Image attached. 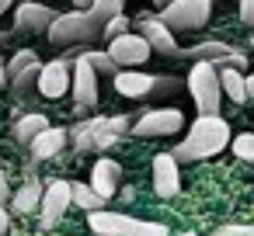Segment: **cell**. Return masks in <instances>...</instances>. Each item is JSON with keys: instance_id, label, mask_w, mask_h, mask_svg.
<instances>
[{"instance_id": "6da1fadb", "label": "cell", "mask_w": 254, "mask_h": 236, "mask_svg": "<svg viewBox=\"0 0 254 236\" xmlns=\"http://www.w3.org/2000/svg\"><path fill=\"white\" fill-rule=\"evenodd\" d=\"M230 146V125L219 115H198L195 125L188 129V136L174 146V160L178 163H191V160H209L216 153H223Z\"/></svg>"}, {"instance_id": "7a4b0ae2", "label": "cell", "mask_w": 254, "mask_h": 236, "mask_svg": "<svg viewBox=\"0 0 254 236\" xmlns=\"http://www.w3.org/2000/svg\"><path fill=\"white\" fill-rule=\"evenodd\" d=\"M115 91L129 101H167L178 97L181 80L167 73H115Z\"/></svg>"}, {"instance_id": "3957f363", "label": "cell", "mask_w": 254, "mask_h": 236, "mask_svg": "<svg viewBox=\"0 0 254 236\" xmlns=\"http://www.w3.org/2000/svg\"><path fill=\"white\" fill-rule=\"evenodd\" d=\"M101 25L91 21L87 11H73V14H56V21L49 25V42L56 49H70V46H94L101 42Z\"/></svg>"}, {"instance_id": "277c9868", "label": "cell", "mask_w": 254, "mask_h": 236, "mask_svg": "<svg viewBox=\"0 0 254 236\" xmlns=\"http://www.w3.org/2000/svg\"><path fill=\"white\" fill-rule=\"evenodd\" d=\"M87 219H91V229L105 233V236H167V226H160V222H143V219L108 212V208L87 212Z\"/></svg>"}, {"instance_id": "5b68a950", "label": "cell", "mask_w": 254, "mask_h": 236, "mask_svg": "<svg viewBox=\"0 0 254 236\" xmlns=\"http://www.w3.org/2000/svg\"><path fill=\"white\" fill-rule=\"evenodd\" d=\"M185 87H188V94L195 97L198 115H219V97H223V91H219V73H216L212 63H205V59L191 63Z\"/></svg>"}, {"instance_id": "8992f818", "label": "cell", "mask_w": 254, "mask_h": 236, "mask_svg": "<svg viewBox=\"0 0 254 236\" xmlns=\"http://www.w3.org/2000/svg\"><path fill=\"white\" fill-rule=\"evenodd\" d=\"M209 11H212V0H171L167 7H160L157 18L171 32H195L209 21Z\"/></svg>"}, {"instance_id": "52a82bcc", "label": "cell", "mask_w": 254, "mask_h": 236, "mask_svg": "<svg viewBox=\"0 0 254 236\" xmlns=\"http://www.w3.org/2000/svg\"><path fill=\"white\" fill-rule=\"evenodd\" d=\"M70 87H73L77 115L94 111V104H98V73H94L91 63L80 56V49H77V56L70 59Z\"/></svg>"}, {"instance_id": "ba28073f", "label": "cell", "mask_w": 254, "mask_h": 236, "mask_svg": "<svg viewBox=\"0 0 254 236\" xmlns=\"http://www.w3.org/2000/svg\"><path fill=\"white\" fill-rule=\"evenodd\" d=\"M178 56H188L191 63L205 59V63H212V66H237V70L247 66V56L237 52V49L226 46V42H198V46H191V49H178Z\"/></svg>"}, {"instance_id": "9c48e42d", "label": "cell", "mask_w": 254, "mask_h": 236, "mask_svg": "<svg viewBox=\"0 0 254 236\" xmlns=\"http://www.w3.org/2000/svg\"><path fill=\"white\" fill-rule=\"evenodd\" d=\"M185 129V115L178 108H153V111H143L132 125L136 136H174Z\"/></svg>"}, {"instance_id": "30bf717a", "label": "cell", "mask_w": 254, "mask_h": 236, "mask_svg": "<svg viewBox=\"0 0 254 236\" xmlns=\"http://www.w3.org/2000/svg\"><path fill=\"white\" fill-rule=\"evenodd\" d=\"M132 25H136V32L143 35V42L150 46V49H157V52H164V56H178V42H174V32L157 18V14H136L132 18Z\"/></svg>"}, {"instance_id": "8fae6325", "label": "cell", "mask_w": 254, "mask_h": 236, "mask_svg": "<svg viewBox=\"0 0 254 236\" xmlns=\"http://www.w3.org/2000/svg\"><path fill=\"white\" fill-rule=\"evenodd\" d=\"M70 208V181H53L42 188V201H39V222L42 229H53L63 212Z\"/></svg>"}, {"instance_id": "7c38bea8", "label": "cell", "mask_w": 254, "mask_h": 236, "mask_svg": "<svg viewBox=\"0 0 254 236\" xmlns=\"http://www.w3.org/2000/svg\"><path fill=\"white\" fill-rule=\"evenodd\" d=\"M105 52L112 56V63H115V66H139V63H146V56H150L153 49L143 42V35L126 32V35H115V39H112V46H108Z\"/></svg>"}, {"instance_id": "4fadbf2b", "label": "cell", "mask_w": 254, "mask_h": 236, "mask_svg": "<svg viewBox=\"0 0 254 236\" xmlns=\"http://www.w3.org/2000/svg\"><path fill=\"white\" fill-rule=\"evenodd\" d=\"M35 91H39L42 97H49V101L63 97V94L70 91V59H53V63H42Z\"/></svg>"}, {"instance_id": "5bb4252c", "label": "cell", "mask_w": 254, "mask_h": 236, "mask_svg": "<svg viewBox=\"0 0 254 236\" xmlns=\"http://www.w3.org/2000/svg\"><path fill=\"white\" fill-rule=\"evenodd\" d=\"M53 21H56V11L53 7L32 4V0H28V4H21L18 14H14V32L18 35H46Z\"/></svg>"}, {"instance_id": "9a60e30c", "label": "cell", "mask_w": 254, "mask_h": 236, "mask_svg": "<svg viewBox=\"0 0 254 236\" xmlns=\"http://www.w3.org/2000/svg\"><path fill=\"white\" fill-rule=\"evenodd\" d=\"M153 191L160 198H174L181 191V174H178V160L171 153H157L153 156Z\"/></svg>"}, {"instance_id": "2e32d148", "label": "cell", "mask_w": 254, "mask_h": 236, "mask_svg": "<svg viewBox=\"0 0 254 236\" xmlns=\"http://www.w3.org/2000/svg\"><path fill=\"white\" fill-rule=\"evenodd\" d=\"M119 181H122V167H119V160L101 156V160L94 163V170H91V191L101 194V198L108 201V198L119 191Z\"/></svg>"}, {"instance_id": "e0dca14e", "label": "cell", "mask_w": 254, "mask_h": 236, "mask_svg": "<svg viewBox=\"0 0 254 236\" xmlns=\"http://www.w3.org/2000/svg\"><path fill=\"white\" fill-rule=\"evenodd\" d=\"M66 139H70V132H63V129H53V125H46L28 146H32V156L35 160H53L63 146H66Z\"/></svg>"}, {"instance_id": "ac0fdd59", "label": "cell", "mask_w": 254, "mask_h": 236, "mask_svg": "<svg viewBox=\"0 0 254 236\" xmlns=\"http://www.w3.org/2000/svg\"><path fill=\"white\" fill-rule=\"evenodd\" d=\"M219 73V91L233 101V104H244L247 101V87H244V73L237 66H216Z\"/></svg>"}, {"instance_id": "d6986e66", "label": "cell", "mask_w": 254, "mask_h": 236, "mask_svg": "<svg viewBox=\"0 0 254 236\" xmlns=\"http://www.w3.org/2000/svg\"><path fill=\"white\" fill-rule=\"evenodd\" d=\"M39 201H42V184H39V177H28L25 188H18V194L11 198V208L21 212V215H28V212L39 208Z\"/></svg>"}, {"instance_id": "ffe728a7", "label": "cell", "mask_w": 254, "mask_h": 236, "mask_svg": "<svg viewBox=\"0 0 254 236\" xmlns=\"http://www.w3.org/2000/svg\"><path fill=\"white\" fill-rule=\"evenodd\" d=\"M46 125H49V118H46V115H39V111H32V115H25V118H18V122H14V139L28 146V142H32Z\"/></svg>"}, {"instance_id": "44dd1931", "label": "cell", "mask_w": 254, "mask_h": 236, "mask_svg": "<svg viewBox=\"0 0 254 236\" xmlns=\"http://www.w3.org/2000/svg\"><path fill=\"white\" fill-rule=\"evenodd\" d=\"M70 205H80L87 212H98L105 208V198L91 191V184H80V181H70Z\"/></svg>"}, {"instance_id": "7402d4cb", "label": "cell", "mask_w": 254, "mask_h": 236, "mask_svg": "<svg viewBox=\"0 0 254 236\" xmlns=\"http://www.w3.org/2000/svg\"><path fill=\"white\" fill-rule=\"evenodd\" d=\"M32 66H42V59L35 56V49H18V52L11 56V63L4 66V73H7V80H14L18 73H25V70H32Z\"/></svg>"}, {"instance_id": "603a6c76", "label": "cell", "mask_w": 254, "mask_h": 236, "mask_svg": "<svg viewBox=\"0 0 254 236\" xmlns=\"http://www.w3.org/2000/svg\"><path fill=\"white\" fill-rule=\"evenodd\" d=\"M122 7H126V0H94V4L87 7V14H91V21H98L105 28V21H112L115 14H122Z\"/></svg>"}, {"instance_id": "cb8c5ba5", "label": "cell", "mask_w": 254, "mask_h": 236, "mask_svg": "<svg viewBox=\"0 0 254 236\" xmlns=\"http://www.w3.org/2000/svg\"><path fill=\"white\" fill-rule=\"evenodd\" d=\"M80 56L91 63V70L94 73H101V77H115L119 73V66L112 63V56L108 52H98V49H80Z\"/></svg>"}, {"instance_id": "d4e9b609", "label": "cell", "mask_w": 254, "mask_h": 236, "mask_svg": "<svg viewBox=\"0 0 254 236\" xmlns=\"http://www.w3.org/2000/svg\"><path fill=\"white\" fill-rule=\"evenodd\" d=\"M233 153H237V160L254 163V132H240V136L233 139Z\"/></svg>"}, {"instance_id": "484cf974", "label": "cell", "mask_w": 254, "mask_h": 236, "mask_svg": "<svg viewBox=\"0 0 254 236\" xmlns=\"http://www.w3.org/2000/svg\"><path fill=\"white\" fill-rule=\"evenodd\" d=\"M129 32V18H122V14H115L112 21H105V32H101V39H115V35H126Z\"/></svg>"}, {"instance_id": "4316f807", "label": "cell", "mask_w": 254, "mask_h": 236, "mask_svg": "<svg viewBox=\"0 0 254 236\" xmlns=\"http://www.w3.org/2000/svg\"><path fill=\"white\" fill-rule=\"evenodd\" d=\"M212 236H254V226H223Z\"/></svg>"}, {"instance_id": "83f0119b", "label": "cell", "mask_w": 254, "mask_h": 236, "mask_svg": "<svg viewBox=\"0 0 254 236\" xmlns=\"http://www.w3.org/2000/svg\"><path fill=\"white\" fill-rule=\"evenodd\" d=\"M240 21L254 28V0H240Z\"/></svg>"}, {"instance_id": "f1b7e54d", "label": "cell", "mask_w": 254, "mask_h": 236, "mask_svg": "<svg viewBox=\"0 0 254 236\" xmlns=\"http://www.w3.org/2000/svg\"><path fill=\"white\" fill-rule=\"evenodd\" d=\"M7 194H11V188H7V174L0 170V208H7Z\"/></svg>"}, {"instance_id": "f546056e", "label": "cell", "mask_w": 254, "mask_h": 236, "mask_svg": "<svg viewBox=\"0 0 254 236\" xmlns=\"http://www.w3.org/2000/svg\"><path fill=\"white\" fill-rule=\"evenodd\" d=\"M7 229H11V215L7 208H0V236H7Z\"/></svg>"}, {"instance_id": "4dcf8cb0", "label": "cell", "mask_w": 254, "mask_h": 236, "mask_svg": "<svg viewBox=\"0 0 254 236\" xmlns=\"http://www.w3.org/2000/svg\"><path fill=\"white\" fill-rule=\"evenodd\" d=\"M244 87H247V97H254V73H251V77H244Z\"/></svg>"}, {"instance_id": "1f68e13d", "label": "cell", "mask_w": 254, "mask_h": 236, "mask_svg": "<svg viewBox=\"0 0 254 236\" xmlns=\"http://www.w3.org/2000/svg\"><path fill=\"white\" fill-rule=\"evenodd\" d=\"M73 4H77V11H87V7L94 4V0H73Z\"/></svg>"}, {"instance_id": "d6a6232c", "label": "cell", "mask_w": 254, "mask_h": 236, "mask_svg": "<svg viewBox=\"0 0 254 236\" xmlns=\"http://www.w3.org/2000/svg\"><path fill=\"white\" fill-rule=\"evenodd\" d=\"M14 4V0H0V14H7V7Z\"/></svg>"}, {"instance_id": "836d02e7", "label": "cell", "mask_w": 254, "mask_h": 236, "mask_svg": "<svg viewBox=\"0 0 254 236\" xmlns=\"http://www.w3.org/2000/svg\"><path fill=\"white\" fill-rule=\"evenodd\" d=\"M7 84V73H4V66H0V87H4Z\"/></svg>"}, {"instance_id": "e575fe53", "label": "cell", "mask_w": 254, "mask_h": 236, "mask_svg": "<svg viewBox=\"0 0 254 236\" xmlns=\"http://www.w3.org/2000/svg\"><path fill=\"white\" fill-rule=\"evenodd\" d=\"M153 4H157V7H167V4H171V0H153Z\"/></svg>"}, {"instance_id": "d590c367", "label": "cell", "mask_w": 254, "mask_h": 236, "mask_svg": "<svg viewBox=\"0 0 254 236\" xmlns=\"http://www.w3.org/2000/svg\"><path fill=\"white\" fill-rule=\"evenodd\" d=\"M0 46H7V32H0Z\"/></svg>"}, {"instance_id": "8d00e7d4", "label": "cell", "mask_w": 254, "mask_h": 236, "mask_svg": "<svg viewBox=\"0 0 254 236\" xmlns=\"http://www.w3.org/2000/svg\"><path fill=\"white\" fill-rule=\"evenodd\" d=\"M94 236H105V233H94Z\"/></svg>"}, {"instance_id": "74e56055", "label": "cell", "mask_w": 254, "mask_h": 236, "mask_svg": "<svg viewBox=\"0 0 254 236\" xmlns=\"http://www.w3.org/2000/svg\"><path fill=\"white\" fill-rule=\"evenodd\" d=\"M185 236H195V233H185Z\"/></svg>"}]
</instances>
